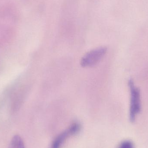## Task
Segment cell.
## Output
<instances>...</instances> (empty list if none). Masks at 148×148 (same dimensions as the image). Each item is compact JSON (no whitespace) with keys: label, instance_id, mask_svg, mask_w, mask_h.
Listing matches in <instances>:
<instances>
[{"label":"cell","instance_id":"obj_3","mask_svg":"<svg viewBox=\"0 0 148 148\" xmlns=\"http://www.w3.org/2000/svg\"><path fill=\"white\" fill-rule=\"evenodd\" d=\"M81 125L78 122L73 123L67 128L59 134L51 144L50 148H61L69 137L78 133L81 130Z\"/></svg>","mask_w":148,"mask_h":148},{"label":"cell","instance_id":"obj_4","mask_svg":"<svg viewBox=\"0 0 148 148\" xmlns=\"http://www.w3.org/2000/svg\"><path fill=\"white\" fill-rule=\"evenodd\" d=\"M8 148H25L22 138L18 135L13 136L10 143Z\"/></svg>","mask_w":148,"mask_h":148},{"label":"cell","instance_id":"obj_2","mask_svg":"<svg viewBox=\"0 0 148 148\" xmlns=\"http://www.w3.org/2000/svg\"><path fill=\"white\" fill-rule=\"evenodd\" d=\"M107 51V48L100 47L89 51L81 59V66L83 67H90L95 66L101 60Z\"/></svg>","mask_w":148,"mask_h":148},{"label":"cell","instance_id":"obj_5","mask_svg":"<svg viewBox=\"0 0 148 148\" xmlns=\"http://www.w3.org/2000/svg\"><path fill=\"white\" fill-rule=\"evenodd\" d=\"M117 148H134V145L130 141L125 140L121 143Z\"/></svg>","mask_w":148,"mask_h":148},{"label":"cell","instance_id":"obj_1","mask_svg":"<svg viewBox=\"0 0 148 148\" xmlns=\"http://www.w3.org/2000/svg\"><path fill=\"white\" fill-rule=\"evenodd\" d=\"M128 85L130 89V119L131 122L135 121L136 115L141 110L140 103V92L138 88L134 85V81L129 80Z\"/></svg>","mask_w":148,"mask_h":148}]
</instances>
